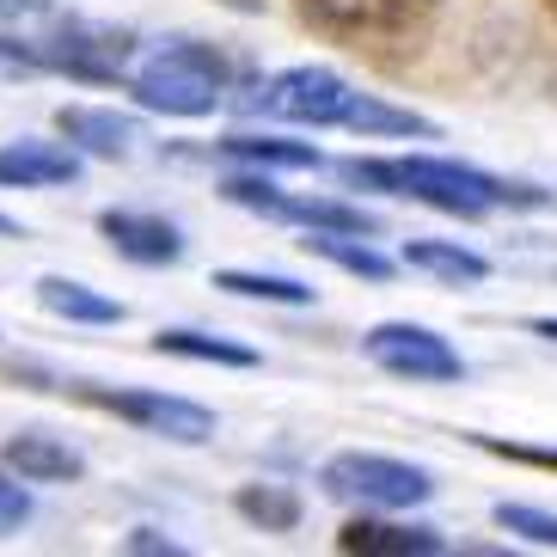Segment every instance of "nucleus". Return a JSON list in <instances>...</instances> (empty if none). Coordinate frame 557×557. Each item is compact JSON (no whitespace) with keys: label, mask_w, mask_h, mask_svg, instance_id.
I'll return each instance as SVG.
<instances>
[{"label":"nucleus","mask_w":557,"mask_h":557,"mask_svg":"<svg viewBox=\"0 0 557 557\" xmlns=\"http://www.w3.org/2000/svg\"><path fill=\"white\" fill-rule=\"evenodd\" d=\"M447 0H295L300 25L361 55H410L435 32Z\"/></svg>","instance_id":"f03ea898"},{"label":"nucleus","mask_w":557,"mask_h":557,"mask_svg":"<svg viewBox=\"0 0 557 557\" xmlns=\"http://www.w3.org/2000/svg\"><path fill=\"white\" fill-rule=\"evenodd\" d=\"M37 300L55 312V319H74V325H123V300L99 295L74 276H44L37 282Z\"/></svg>","instance_id":"4468645a"},{"label":"nucleus","mask_w":557,"mask_h":557,"mask_svg":"<svg viewBox=\"0 0 557 557\" xmlns=\"http://www.w3.org/2000/svg\"><path fill=\"white\" fill-rule=\"evenodd\" d=\"M81 178V153L55 141H7L0 148V184L7 190H55Z\"/></svg>","instance_id":"9b49d317"},{"label":"nucleus","mask_w":557,"mask_h":557,"mask_svg":"<svg viewBox=\"0 0 557 557\" xmlns=\"http://www.w3.org/2000/svg\"><path fill=\"white\" fill-rule=\"evenodd\" d=\"M405 263L423 270V276H442V282H484L491 276V258H478V251L454 246V239H410Z\"/></svg>","instance_id":"dca6fc26"},{"label":"nucleus","mask_w":557,"mask_h":557,"mask_svg":"<svg viewBox=\"0 0 557 557\" xmlns=\"http://www.w3.org/2000/svg\"><path fill=\"white\" fill-rule=\"evenodd\" d=\"M0 459H7L25 484H74V478L86 472V459L74 454L62 435H50V429H18L13 442L0 447Z\"/></svg>","instance_id":"f8f14e48"},{"label":"nucleus","mask_w":557,"mask_h":557,"mask_svg":"<svg viewBox=\"0 0 557 557\" xmlns=\"http://www.w3.org/2000/svg\"><path fill=\"white\" fill-rule=\"evenodd\" d=\"M99 233L111 239L129 263H178L184 258V233L165 214H141V209H104Z\"/></svg>","instance_id":"1a4fd4ad"},{"label":"nucleus","mask_w":557,"mask_h":557,"mask_svg":"<svg viewBox=\"0 0 557 557\" xmlns=\"http://www.w3.org/2000/svg\"><path fill=\"white\" fill-rule=\"evenodd\" d=\"M361 349H368V361H374V368H386V374H398V380H423V386H442V380H459V374H466L459 349L447 344L442 331L405 325V319H386V325H374L368 337H361Z\"/></svg>","instance_id":"6e6552de"},{"label":"nucleus","mask_w":557,"mask_h":557,"mask_svg":"<svg viewBox=\"0 0 557 557\" xmlns=\"http://www.w3.org/2000/svg\"><path fill=\"white\" fill-rule=\"evenodd\" d=\"M233 508H239L251 527H263V533H295L300 527V496L288 491V484H239Z\"/></svg>","instance_id":"6ab92c4d"},{"label":"nucleus","mask_w":557,"mask_h":557,"mask_svg":"<svg viewBox=\"0 0 557 557\" xmlns=\"http://www.w3.org/2000/svg\"><path fill=\"white\" fill-rule=\"evenodd\" d=\"M337 172H344V184L410 197V202H423V209L459 214V221H478V214H496V209H552L557 202L540 184H515V178H496V172H478V165L435 160V153H410V160H344Z\"/></svg>","instance_id":"f257e3e1"},{"label":"nucleus","mask_w":557,"mask_h":557,"mask_svg":"<svg viewBox=\"0 0 557 557\" xmlns=\"http://www.w3.org/2000/svg\"><path fill=\"white\" fill-rule=\"evenodd\" d=\"M344 129L356 135H435V123L417 111H398V104H380V99H356V111H349Z\"/></svg>","instance_id":"412c9836"},{"label":"nucleus","mask_w":557,"mask_h":557,"mask_svg":"<svg viewBox=\"0 0 557 557\" xmlns=\"http://www.w3.org/2000/svg\"><path fill=\"white\" fill-rule=\"evenodd\" d=\"M0 239H18V221H13V214H0Z\"/></svg>","instance_id":"bb28decb"},{"label":"nucleus","mask_w":557,"mask_h":557,"mask_svg":"<svg viewBox=\"0 0 557 557\" xmlns=\"http://www.w3.org/2000/svg\"><path fill=\"white\" fill-rule=\"evenodd\" d=\"M533 337H545V344H557V319H533Z\"/></svg>","instance_id":"a878e982"},{"label":"nucleus","mask_w":557,"mask_h":557,"mask_svg":"<svg viewBox=\"0 0 557 557\" xmlns=\"http://www.w3.org/2000/svg\"><path fill=\"white\" fill-rule=\"evenodd\" d=\"M552 13H557V0H552Z\"/></svg>","instance_id":"cd10ccee"},{"label":"nucleus","mask_w":557,"mask_h":557,"mask_svg":"<svg viewBox=\"0 0 557 557\" xmlns=\"http://www.w3.org/2000/svg\"><path fill=\"white\" fill-rule=\"evenodd\" d=\"M307 251L337 263V270H349V276H361V282L393 276V258H380V251L368 246V233H307Z\"/></svg>","instance_id":"a211bd4d"},{"label":"nucleus","mask_w":557,"mask_h":557,"mask_svg":"<svg viewBox=\"0 0 557 557\" xmlns=\"http://www.w3.org/2000/svg\"><path fill=\"white\" fill-rule=\"evenodd\" d=\"M233 86V62L214 44H197V37H172L148 62L135 67V104L160 116H209L214 104L227 99Z\"/></svg>","instance_id":"7ed1b4c3"},{"label":"nucleus","mask_w":557,"mask_h":557,"mask_svg":"<svg viewBox=\"0 0 557 557\" xmlns=\"http://www.w3.org/2000/svg\"><path fill=\"white\" fill-rule=\"evenodd\" d=\"M484 454L496 459H521V466H545V472H557V447H527V442H496V435H472Z\"/></svg>","instance_id":"5701e85b"},{"label":"nucleus","mask_w":557,"mask_h":557,"mask_svg":"<svg viewBox=\"0 0 557 557\" xmlns=\"http://www.w3.org/2000/svg\"><path fill=\"white\" fill-rule=\"evenodd\" d=\"M214 288H227L239 300H270V307H312V288L295 276H270V270H221Z\"/></svg>","instance_id":"aec40b11"},{"label":"nucleus","mask_w":557,"mask_h":557,"mask_svg":"<svg viewBox=\"0 0 557 557\" xmlns=\"http://www.w3.org/2000/svg\"><path fill=\"white\" fill-rule=\"evenodd\" d=\"M74 393L86 398V405L111 410V417H123V423L148 429V435H165V442H184L197 447L214 435V410L190 405V398H172V393H148V386H123V393H111V386H74Z\"/></svg>","instance_id":"0eeeda50"},{"label":"nucleus","mask_w":557,"mask_h":557,"mask_svg":"<svg viewBox=\"0 0 557 557\" xmlns=\"http://www.w3.org/2000/svg\"><path fill=\"white\" fill-rule=\"evenodd\" d=\"M135 37L104 32V25H81L50 7H37V32H0V55H13L25 67H55V74H81V81H116L129 62Z\"/></svg>","instance_id":"20e7f679"},{"label":"nucleus","mask_w":557,"mask_h":557,"mask_svg":"<svg viewBox=\"0 0 557 557\" xmlns=\"http://www.w3.org/2000/svg\"><path fill=\"white\" fill-rule=\"evenodd\" d=\"M55 129H62L81 153H92V160H129L135 141H141V123H135V116L99 111V104H62V111H55Z\"/></svg>","instance_id":"9d476101"},{"label":"nucleus","mask_w":557,"mask_h":557,"mask_svg":"<svg viewBox=\"0 0 557 557\" xmlns=\"http://www.w3.org/2000/svg\"><path fill=\"white\" fill-rule=\"evenodd\" d=\"M491 515H496V527H503V533H521L527 545H545V552H557V515H545V508H527V503H496Z\"/></svg>","instance_id":"4be33fe9"},{"label":"nucleus","mask_w":557,"mask_h":557,"mask_svg":"<svg viewBox=\"0 0 557 557\" xmlns=\"http://www.w3.org/2000/svg\"><path fill=\"white\" fill-rule=\"evenodd\" d=\"M153 356L214 361V368H258V349L251 344H233V337H214V331H184V325L153 331Z\"/></svg>","instance_id":"2eb2a0df"},{"label":"nucleus","mask_w":557,"mask_h":557,"mask_svg":"<svg viewBox=\"0 0 557 557\" xmlns=\"http://www.w3.org/2000/svg\"><path fill=\"white\" fill-rule=\"evenodd\" d=\"M25 521H32V496H25V484H13V478L0 472V540L18 533Z\"/></svg>","instance_id":"b1692460"},{"label":"nucleus","mask_w":557,"mask_h":557,"mask_svg":"<svg viewBox=\"0 0 557 557\" xmlns=\"http://www.w3.org/2000/svg\"><path fill=\"white\" fill-rule=\"evenodd\" d=\"M129 552H141V557H184V545L165 540V533H153V527H135V533H129Z\"/></svg>","instance_id":"393cba45"},{"label":"nucleus","mask_w":557,"mask_h":557,"mask_svg":"<svg viewBox=\"0 0 557 557\" xmlns=\"http://www.w3.org/2000/svg\"><path fill=\"white\" fill-rule=\"evenodd\" d=\"M319 484H325V496L361 503V508H417L435 496V478L393 454H337V459H325Z\"/></svg>","instance_id":"39448f33"},{"label":"nucleus","mask_w":557,"mask_h":557,"mask_svg":"<svg viewBox=\"0 0 557 557\" xmlns=\"http://www.w3.org/2000/svg\"><path fill=\"white\" fill-rule=\"evenodd\" d=\"M227 160H246V165H282V172H307V165H325V153L312 141H282V135H227L221 141Z\"/></svg>","instance_id":"f3484780"},{"label":"nucleus","mask_w":557,"mask_h":557,"mask_svg":"<svg viewBox=\"0 0 557 557\" xmlns=\"http://www.w3.org/2000/svg\"><path fill=\"white\" fill-rule=\"evenodd\" d=\"M361 92H349L344 74H331V67H282L270 81L258 86V99L251 111L263 116H282V123H312V129H331V123H349Z\"/></svg>","instance_id":"423d86ee"},{"label":"nucleus","mask_w":557,"mask_h":557,"mask_svg":"<svg viewBox=\"0 0 557 557\" xmlns=\"http://www.w3.org/2000/svg\"><path fill=\"white\" fill-rule=\"evenodd\" d=\"M337 552L349 557H435L442 552V533L417 521H349L337 533Z\"/></svg>","instance_id":"ddd939ff"}]
</instances>
